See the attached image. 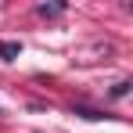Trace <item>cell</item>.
<instances>
[{
  "mask_svg": "<svg viewBox=\"0 0 133 133\" xmlns=\"http://www.w3.org/2000/svg\"><path fill=\"white\" fill-rule=\"evenodd\" d=\"M36 15L40 18H58V15H65V4H40Z\"/></svg>",
  "mask_w": 133,
  "mask_h": 133,
  "instance_id": "cell-3",
  "label": "cell"
},
{
  "mask_svg": "<svg viewBox=\"0 0 133 133\" xmlns=\"http://www.w3.org/2000/svg\"><path fill=\"white\" fill-rule=\"evenodd\" d=\"M130 79H119V83H115V87H111V101H119V97H126V94H130Z\"/></svg>",
  "mask_w": 133,
  "mask_h": 133,
  "instance_id": "cell-4",
  "label": "cell"
},
{
  "mask_svg": "<svg viewBox=\"0 0 133 133\" xmlns=\"http://www.w3.org/2000/svg\"><path fill=\"white\" fill-rule=\"evenodd\" d=\"M22 54V43L18 40H0V61H15Z\"/></svg>",
  "mask_w": 133,
  "mask_h": 133,
  "instance_id": "cell-1",
  "label": "cell"
},
{
  "mask_svg": "<svg viewBox=\"0 0 133 133\" xmlns=\"http://www.w3.org/2000/svg\"><path fill=\"white\" fill-rule=\"evenodd\" d=\"M72 115H79V119H90V122H97V119H108L104 111H97V108H87V104H72Z\"/></svg>",
  "mask_w": 133,
  "mask_h": 133,
  "instance_id": "cell-2",
  "label": "cell"
}]
</instances>
